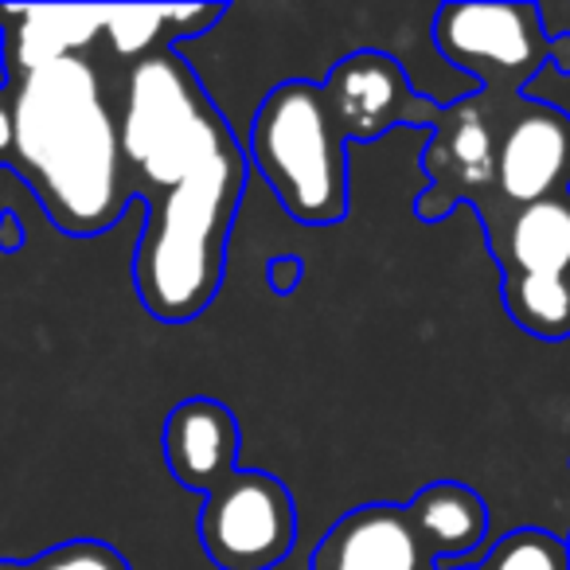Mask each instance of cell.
I'll use <instances>...</instances> for the list:
<instances>
[{
    "label": "cell",
    "instance_id": "6da1fadb",
    "mask_svg": "<svg viewBox=\"0 0 570 570\" xmlns=\"http://www.w3.org/2000/svg\"><path fill=\"white\" fill-rule=\"evenodd\" d=\"M118 134L126 191L145 207L137 297L160 325H188L212 309L227 274L250 160L180 48L134 63Z\"/></svg>",
    "mask_w": 570,
    "mask_h": 570
},
{
    "label": "cell",
    "instance_id": "7a4b0ae2",
    "mask_svg": "<svg viewBox=\"0 0 570 570\" xmlns=\"http://www.w3.org/2000/svg\"><path fill=\"white\" fill-rule=\"evenodd\" d=\"M12 157L48 219L75 238L110 230L134 204L121 134L90 63L79 56L28 71L12 87Z\"/></svg>",
    "mask_w": 570,
    "mask_h": 570
},
{
    "label": "cell",
    "instance_id": "3957f363",
    "mask_svg": "<svg viewBox=\"0 0 570 570\" xmlns=\"http://www.w3.org/2000/svg\"><path fill=\"white\" fill-rule=\"evenodd\" d=\"M165 465L204 492L199 543L219 570H274L297 543L294 492L274 473L238 469V422L219 399H184L165 419Z\"/></svg>",
    "mask_w": 570,
    "mask_h": 570
},
{
    "label": "cell",
    "instance_id": "277c9868",
    "mask_svg": "<svg viewBox=\"0 0 570 570\" xmlns=\"http://www.w3.org/2000/svg\"><path fill=\"white\" fill-rule=\"evenodd\" d=\"M246 160L302 227H333L348 215V157L321 82L294 79L262 98Z\"/></svg>",
    "mask_w": 570,
    "mask_h": 570
},
{
    "label": "cell",
    "instance_id": "5b68a950",
    "mask_svg": "<svg viewBox=\"0 0 570 570\" xmlns=\"http://www.w3.org/2000/svg\"><path fill=\"white\" fill-rule=\"evenodd\" d=\"M430 36L438 56L473 75L481 95L523 98V87L551 63L535 4H442Z\"/></svg>",
    "mask_w": 570,
    "mask_h": 570
},
{
    "label": "cell",
    "instance_id": "8992f818",
    "mask_svg": "<svg viewBox=\"0 0 570 570\" xmlns=\"http://www.w3.org/2000/svg\"><path fill=\"white\" fill-rule=\"evenodd\" d=\"M422 168H426V191L419 196L422 223L445 219L476 191L497 188V129L484 114L481 95L458 98L438 110Z\"/></svg>",
    "mask_w": 570,
    "mask_h": 570
},
{
    "label": "cell",
    "instance_id": "52a82bcc",
    "mask_svg": "<svg viewBox=\"0 0 570 570\" xmlns=\"http://www.w3.org/2000/svg\"><path fill=\"white\" fill-rule=\"evenodd\" d=\"M321 90H325L328 114L344 141H375L395 126H414V121L434 126L438 121L434 102L419 95L403 63H395L383 51H352L328 71Z\"/></svg>",
    "mask_w": 570,
    "mask_h": 570
},
{
    "label": "cell",
    "instance_id": "ba28073f",
    "mask_svg": "<svg viewBox=\"0 0 570 570\" xmlns=\"http://www.w3.org/2000/svg\"><path fill=\"white\" fill-rule=\"evenodd\" d=\"M497 191L520 207L570 191V114L547 102H523L497 137Z\"/></svg>",
    "mask_w": 570,
    "mask_h": 570
},
{
    "label": "cell",
    "instance_id": "9c48e42d",
    "mask_svg": "<svg viewBox=\"0 0 570 570\" xmlns=\"http://www.w3.org/2000/svg\"><path fill=\"white\" fill-rule=\"evenodd\" d=\"M426 562L403 504H364L313 547L309 570H419Z\"/></svg>",
    "mask_w": 570,
    "mask_h": 570
},
{
    "label": "cell",
    "instance_id": "30bf717a",
    "mask_svg": "<svg viewBox=\"0 0 570 570\" xmlns=\"http://www.w3.org/2000/svg\"><path fill=\"white\" fill-rule=\"evenodd\" d=\"M114 9H0V59L4 79H20L59 59L79 56L110 24Z\"/></svg>",
    "mask_w": 570,
    "mask_h": 570
},
{
    "label": "cell",
    "instance_id": "8fae6325",
    "mask_svg": "<svg viewBox=\"0 0 570 570\" xmlns=\"http://www.w3.org/2000/svg\"><path fill=\"white\" fill-rule=\"evenodd\" d=\"M406 515L434 570H465V559L489 535V504L461 481L426 484L406 504Z\"/></svg>",
    "mask_w": 570,
    "mask_h": 570
},
{
    "label": "cell",
    "instance_id": "7c38bea8",
    "mask_svg": "<svg viewBox=\"0 0 570 570\" xmlns=\"http://www.w3.org/2000/svg\"><path fill=\"white\" fill-rule=\"evenodd\" d=\"M497 262L504 277H562L570 282V191L543 204L520 207L497 238Z\"/></svg>",
    "mask_w": 570,
    "mask_h": 570
},
{
    "label": "cell",
    "instance_id": "4fadbf2b",
    "mask_svg": "<svg viewBox=\"0 0 570 570\" xmlns=\"http://www.w3.org/2000/svg\"><path fill=\"white\" fill-rule=\"evenodd\" d=\"M504 309L523 333L539 341L570 336V282L562 277H504L500 282Z\"/></svg>",
    "mask_w": 570,
    "mask_h": 570
},
{
    "label": "cell",
    "instance_id": "5bb4252c",
    "mask_svg": "<svg viewBox=\"0 0 570 570\" xmlns=\"http://www.w3.org/2000/svg\"><path fill=\"white\" fill-rule=\"evenodd\" d=\"M481 570H570V543L543 528H515L489 547Z\"/></svg>",
    "mask_w": 570,
    "mask_h": 570
},
{
    "label": "cell",
    "instance_id": "9a60e30c",
    "mask_svg": "<svg viewBox=\"0 0 570 570\" xmlns=\"http://www.w3.org/2000/svg\"><path fill=\"white\" fill-rule=\"evenodd\" d=\"M160 28H168V9H114L106 36L121 59H145L157 48H168Z\"/></svg>",
    "mask_w": 570,
    "mask_h": 570
},
{
    "label": "cell",
    "instance_id": "2e32d148",
    "mask_svg": "<svg viewBox=\"0 0 570 570\" xmlns=\"http://www.w3.org/2000/svg\"><path fill=\"white\" fill-rule=\"evenodd\" d=\"M28 570H129V562L114 551L110 543H98V539H71V543H59L51 551L24 559Z\"/></svg>",
    "mask_w": 570,
    "mask_h": 570
},
{
    "label": "cell",
    "instance_id": "e0dca14e",
    "mask_svg": "<svg viewBox=\"0 0 570 570\" xmlns=\"http://www.w3.org/2000/svg\"><path fill=\"white\" fill-rule=\"evenodd\" d=\"M539 9V24H543L547 40H567L570 36V4H535Z\"/></svg>",
    "mask_w": 570,
    "mask_h": 570
},
{
    "label": "cell",
    "instance_id": "ac0fdd59",
    "mask_svg": "<svg viewBox=\"0 0 570 570\" xmlns=\"http://www.w3.org/2000/svg\"><path fill=\"white\" fill-rule=\"evenodd\" d=\"M297 277H302V258H274L269 262V285H274V294H294Z\"/></svg>",
    "mask_w": 570,
    "mask_h": 570
},
{
    "label": "cell",
    "instance_id": "d6986e66",
    "mask_svg": "<svg viewBox=\"0 0 570 570\" xmlns=\"http://www.w3.org/2000/svg\"><path fill=\"white\" fill-rule=\"evenodd\" d=\"M24 246V227H20L17 215H0V250L17 254Z\"/></svg>",
    "mask_w": 570,
    "mask_h": 570
},
{
    "label": "cell",
    "instance_id": "ffe728a7",
    "mask_svg": "<svg viewBox=\"0 0 570 570\" xmlns=\"http://www.w3.org/2000/svg\"><path fill=\"white\" fill-rule=\"evenodd\" d=\"M12 153V106L0 98V160Z\"/></svg>",
    "mask_w": 570,
    "mask_h": 570
},
{
    "label": "cell",
    "instance_id": "44dd1931",
    "mask_svg": "<svg viewBox=\"0 0 570 570\" xmlns=\"http://www.w3.org/2000/svg\"><path fill=\"white\" fill-rule=\"evenodd\" d=\"M551 63L559 75H570V36L567 40H554L551 43Z\"/></svg>",
    "mask_w": 570,
    "mask_h": 570
},
{
    "label": "cell",
    "instance_id": "7402d4cb",
    "mask_svg": "<svg viewBox=\"0 0 570 570\" xmlns=\"http://www.w3.org/2000/svg\"><path fill=\"white\" fill-rule=\"evenodd\" d=\"M0 95H4V87H0Z\"/></svg>",
    "mask_w": 570,
    "mask_h": 570
},
{
    "label": "cell",
    "instance_id": "603a6c76",
    "mask_svg": "<svg viewBox=\"0 0 570 570\" xmlns=\"http://www.w3.org/2000/svg\"><path fill=\"white\" fill-rule=\"evenodd\" d=\"M476 570H481V567H476Z\"/></svg>",
    "mask_w": 570,
    "mask_h": 570
},
{
    "label": "cell",
    "instance_id": "cb8c5ba5",
    "mask_svg": "<svg viewBox=\"0 0 570 570\" xmlns=\"http://www.w3.org/2000/svg\"><path fill=\"white\" fill-rule=\"evenodd\" d=\"M567 543H570V539H567Z\"/></svg>",
    "mask_w": 570,
    "mask_h": 570
}]
</instances>
